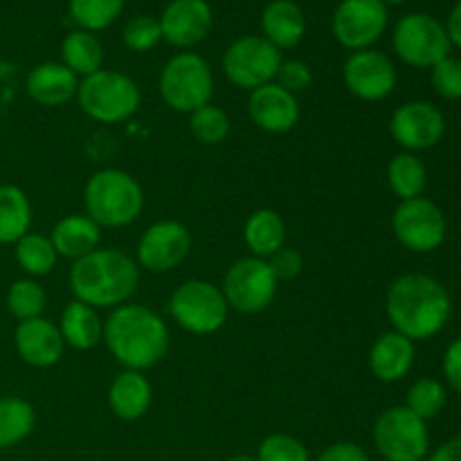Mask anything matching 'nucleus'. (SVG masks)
Here are the masks:
<instances>
[{
    "label": "nucleus",
    "mask_w": 461,
    "mask_h": 461,
    "mask_svg": "<svg viewBox=\"0 0 461 461\" xmlns=\"http://www.w3.org/2000/svg\"><path fill=\"white\" fill-rule=\"evenodd\" d=\"M385 313L392 329L412 342L439 336L453 315V300L439 279L408 273L387 286Z\"/></svg>",
    "instance_id": "nucleus-1"
},
{
    "label": "nucleus",
    "mask_w": 461,
    "mask_h": 461,
    "mask_svg": "<svg viewBox=\"0 0 461 461\" xmlns=\"http://www.w3.org/2000/svg\"><path fill=\"white\" fill-rule=\"evenodd\" d=\"M104 345L124 369L147 372L165 360L171 333L156 311L126 302L104 320Z\"/></svg>",
    "instance_id": "nucleus-2"
},
{
    "label": "nucleus",
    "mask_w": 461,
    "mask_h": 461,
    "mask_svg": "<svg viewBox=\"0 0 461 461\" xmlns=\"http://www.w3.org/2000/svg\"><path fill=\"white\" fill-rule=\"evenodd\" d=\"M70 288L75 300L93 309H117L135 295L140 286V266L117 248H97L72 261Z\"/></svg>",
    "instance_id": "nucleus-3"
},
{
    "label": "nucleus",
    "mask_w": 461,
    "mask_h": 461,
    "mask_svg": "<svg viewBox=\"0 0 461 461\" xmlns=\"http://www.w3.org/2000/svg\"><path fill=\"white\" fill-rule=\"evenodd\" d=\"M86 214L99 228H126L135 223L144 210V192L129 171L108 169L95 171L84 187Z\"/></svg>",
    "instance_id": "nucleus-4"
},
{
    "label": "nucleus",
    "mask_w": 461,
    "mask_h": 461,
    "mask_svg": "<svg viewBox=\"0 0 461 461\" xmlns=\"http://www.w3.org/2000/svg\"><path fill=\"white\" fill-rule=\"evenodd\" d=\"M75 99L90 120L99 124H122L138 113L142 93L129 75L102 68L79 79Z\"/></svg>",
    "instance_id": "nucleus-5"
},
{
    "label": "nucleus",
    "mask_w": 461,
    "mask_h": 461,
    "mask_svg": "<svg viewBox=\"0 0 461 461\" xmlns=\"http://www.w3.org/2000/svg\"><path fill=\"white\" fill-rule=\"evenodd\" d=\"M160 97L171 111L189 113L212 102L214 95V75L201 54L178 52L162 66L158 79Z\"/></svg>",
    "instance_id": "nucleus-6"
},
{
    "label": "nucleus",
    "mask_w": 461,
    "mask_h": 461,
    "mask_svg": "<svg viewBox=\"0 0 461 461\" xmlns=\"http://www.w3.org/2000/svg\"><path fill=\"white\" fill-rule=\"evenodd\" d=\"M169 315L183 331L212 336L228 322L230 306L223 291L207 279H187L169 297Z\"/></svg>",
    "instance_id": "nucleus-7"
},
{
    "label": "nucleus",
    "mask_w": 461,
    "mask_h": 461,
    "mask_svg": "<svg viewBox=\"0 0 461 461\" xmlns=\"http://www.w3.org/2000/svg\"><path fill=\"white\" fill-rule=\"evenodd\" d=\"M374 446L385 461H423L430 448L428 423L405 405L387 408L374 421Z\"/></svg>",
    "instance_id": "nucleus-8"
},
{
    "label": "nucleus",
    "mask_w": 461,
    "mask_h": 461,
    "mask_svg": "<svg viewBox=\"0 0 461 461\" xmlns=\"http://www.w3.org/2000/svg\"><path fill=\"white\" fill-rule=\"evenodd\" d=\"M282 61V52L264 36L248 34L228 45L223 59H221V66H223V75L230 84L252 93V90L275 81Z\"/></svg>",
    "instance_id": "nucleus-9"
},
{
    "label": "nucleus",
    "mask_w": 461,
    "mask_h": 461,
    "mask_svg": "<svg viewBox=\"0 0 461 461\" xmlns=\"http://www.w3.org/2000/svg\"><path fill=\"white\" fill-rule=\"evenodd\" d=\"M277 277L270 270L268 259L243 257L237 259L225 273L221 291L232 311L255 315L268 309L277 295Z\"/></svg>",
    "instance_id": "nucleus-10"
},
{
    "label": "nucleus",
    "mask_w": 461,
    "mask_h": 461,
    "mask_svg": "<svg viewBox=\"0 0 461 461\" xmlns=\"http://www.w3.org/2000/svg\"><path fill=\"white\" fill-rule=\"evenodd\" d=\"M396 57L412 68H432L450 57V41L444 23L430 14H408L392 32Z\"/></svg>",
    "instance_id": "nucleus-11"
},
{
    "label": "nucleus",
    "mask_w": 461,
    "mask_h": 461,
    "mask_svg": "<svg viewBox=\"0 0 461 461\" xmlns=\"http://www.w3.org/2000/svg\"><path fill=\"white\" fill-rule=\"evenodd\" d=\"M392 232L410 252L428 255L444 246L448 221L444 210L426 196L401 201L392 214Z\"/></svg>",
    "instance_id": "nucleus-12"
},
{
    "label": "nucleus",
    "mask_w": 461,
    "mask_h": 461,
    "mask_svg": "<svg viewBox=\"0 0 461 461\" xmlns=\"http://www.w3.org/2000/svg\"><path fill=\"white\" fill-rule=\"evenodd\" d=\"M387 5L383 0H342L331 18V32L342 48L367 50L385 34Z\"/></svg>",
    "instance_id": "nucleus-13"
},
{
    "label": "nucleus",
    "mask_w": 461,
    "mask_h": 461,
    "mask_svg": "<svg viewBox=\"0 0 461 461\" xmlns=\"http://www.w3.org/2000/svg\"><path fill=\"white\" fill-rule=\"evenodd\" d=\"M192 250V234L180 221H158L149 225L138 241L135 261L149 273L165 275L178 268Z\"/></svg>",
    "instance_id": "nucleus-14"
},
{
    "label": "nucleus",
    "mask_w": 461,
    "mask_h": 461,
    "mask_svg": "<svg viewBox=\"0 0 461 461\" xmlns=\"http://www.w3.org/2000/svg\"><path fill=\"white\" fill-rule=\"evenodd\" d=\"M390 135L403 151H428L444 140L446 117L435 104L423 99L408 102L392 113Z\"/></svg>",
    "instance_id": "nucleus-15"
},
{
    "label": "nucleus",
    "mask_w": 461,
    "mask_h": 461,
    "mask_svg": "<svg viewBox=\"0 0 461 461\" xmlns=\"http://www.w3.org/2000/svg\"><path fill=\"white\" fill-rule=\"evenodd\" d=\"M347 90L363 102H381L396 88V66L385 52L367 48L351 52L342 68Z\"/></svg>",
    "instance_id": "nucleus-16"
},
{
    "label": "nucleus",
    "mask_w": 461,
    "mask_h": 461,
    "mask_svg": "<svg viewBox=\"0 0 461 461\" xmlns=\"http://www.w3.org/2000/svg\"><path fill=\"white\" fill-rule=\"evenodd\" d=\"M158 21L162 41L178 50H189L210 36L214 14L207 0H171Z\"/></svg>",
    "instance_id": "nucleus-17"
},
{
    "label": "nucleus",
    "mask_w": 461,
    "mask_h": 461,
    "mask_svg": "<svg viewBox=\"0 0 461 461\" xmlns=\"http://www.w3.org/2000/svg\"><path fill=\"white\" fill-rule=\"evenodd\" d=\"M248 115L255 122L257 129L266 133L282 135L288 133L297 126L302 115L297 95L288 93L282 86L270 81L261 88L252 90L248 97Z\"/></svg>",
    "instance_id": "nucleus-18"
},
{
    "label": "nucleus",
    "mask_w": 461,
    "mask_h": 461,
    "mask_svg": "<svg viewBox=\"0 0 461 461\" xmlns=\"http://www.w3.org/2000/svg\"><path fill=\"white\" fill-rule=\"evenodd\" d=\"M14 347L21 360L30 367L48 369L63 358L66 342H63L59 324L48 318H34L18 322L14 331Z\"/></svg>",
    "instance_id": "nucleus-19"
},
{
    "label": "nucleus",
    "mask_w": 461,
    "mask_h": 461,
    "mask_svg": "<svg viewBox=\"0 0 461 461\" xmlns=\"http://www.w3.org/2000/svg\"><path fill=\"white\" fill-rule=\"evenodd\" d=\"M414 358H417L414 342L392 329L374 340L367 365L374 378H378L381 383H399L412 372Z\"/></svg>",
    "instance_id": "nucleus-20"
},
{
    "label": "nucleus",
    "mask_w": 461,
    "mask_h": 461,
    "mask_svg": "<svg viewBox=\"0 0 461 461\" xmlns=\"http://www.w3.org/2000/svg\"><path fill=\"white\" fill-rule=\"evenodd\" d=\"M77 88H79V77L57 61L39 63L32 68L25 79V90L32 102L45 108H59L75 99Z\"/></svg>",
    "instance_id": "nucleus-21"
},
{
    "label": "nucleus",
    "mask_w": 461,
    "mask_h": 461,
    "mask_svg": "<svg viewBox=\"0 0 461 461\" xmlns=\"http://www.w3.org/2000/svg\"><path fill=\"white\" fill-rule=\"evenodd\" d=\"M153 403V387L144 372L122 369L108 387L111 412L122 421H138L149 412Z\"/></svg>",
    "instance_id": "nucleus-22"
},
{
    "label": "nucleus",
    "mask_w": 461,
    "mask_h": 461,
    "mask_svg": "<svg viewBox=\"0 0 461 461\" xmlns=\"http://www.w3.org/2000/svg\"><path fill=\"white\" fill-rule=\"evenodd\" d=\"M306 34V18L295 0H273L261 12V36L275 48L293 50Z\"/></svg>",
    "instance_id": "nucleus-23"
},
{
    "label": "nucleus",
    "mask_w": 461,
    "mask_h": 461,
    "mask_svg": "<svg viewBox=\"0 0 461 461\" xmlns=\"http://www.w3.org/2000/svg\"><path fill=\"white\" fill-rule=\"evenodd\" d=\"M54 250L66 259H81L97 250L102 243V228L88 214H68L50 232Z\"/></svg>",
    "instance_id": "nucleus-24"
},
{
    "label": "nucleus",
    "mask_w": 461,
    "mask_h": 461,
    "mask_svg": "<svg viewBox=\"0 0 461 461\" xmlns=\"http://www.w3.org/2000/svg\"><path fill=\"white\" fill-rule=\"evenodd\" d=\"M59 331H61L66 347H72L77 351H90L104 340V320L97 309L79 300H72L61 311Z\"/></svg>",
    "instance_id": "nucleus-25"
},
{
    "label": "nucleus",
    "mask_w": 461,
    "mask_h": 461,
    "mask_svg": "<svg viewBox=\"0 0 461 461\" xmlns=\"http://www.w3.org/2000/svg\"><path fill=\"white\" fill-rule=\"evenodd\" d=\"M243 241L252 257H259V259L273 257L275 252L286 246V223H284L282 214L270 207L252 212L243 225Z\"/></svg>",
    "instance_id": "nucleus-26"
},
{
    "label": "nucleus",
    "mask_w": 461,
    "mask_h": 461,
    "mask_svg": "<svg viewBox=\"0 0 461 461\" xmlns=\"http://www.w3.org/2000/svg\"><path fill=\"white\" fill-rule=\"evenodd\" d=\"M61 63L77 77H90L104 66V45L97 34L86 30H72L61 41Z\"/></svg>",
    "instance_id": "nucleus-27"
},
{
    "label": "nucleus",
    "mask_w": 461,
    "mask_h": 461,
    "mask_svg": "<svg viewBox=\"0 0 461 461\" xmlns=\"http://www.w3.org/2000/svg\"><path fill=\"white\" fill-rule=\"evenodd\" d=\"M32 228V203L16 185H0V246L16 243Z\"/></svg>",
    "instance_id": "nucleus-28"
},
{
    "label": "nucleus",
    "mask_w": 461,
    "mask_h": 461,
    "mask_svg": "<svg viewBox=\"0 0 461 461\" xmlns=\"http://www.w3.org/2000/svg\"><path fill=\"white\" fill-rule=\"evenodd\" d=\"M387 185L399 201L423 196L428 187V169L417 153L401 151L387 165Z\"/></svg>",
    "instance_id": "nucleus-29"
},
{
    "label": "nucleus",
    "mask_w": 461,
    "mask_h": 461,
    "mask_svg": "<svg viewBox=\"0 0 461 461\" xmlns=\"http://www.w3.org/2000/svg\"><path fill=\"white\" fill-rule=\"evenodd\" d=\"M36 412L30 401L21 396L0 399V450L23 444L34 432Z\"/></svg>",
    "instance_id": "nucleus-30"
},
{
    "label": "nucleus",
    "mask_w": 461,
    "mask_h": 461,
    "mask_svg": "<svg viewBox=\"0 0 461 461\" xmlns=\"http://www.w3.org/2000/svg\"><path fill=\"white\" fill-rule=\"evenodd\" d=\"M14 257H16V264L21 266L23 273L32 279L50 275L59 261L50 237L39 232H27L25 237L18 239L14 243Z\"/></svg>",
    "instance_id": "nucleus-31"
},
{
    "label": "nucleus",
    "mask_w": 461,
    "mask_h": 461,
    "mask_svg": "<svg viewBox=\"0 0 461 461\" xmlns=\"http://www.w3.org/2000/svg\"><path fill=\"white\" fill-rule=\"evenodd\" d=\"M5 304H7V311L18 320V322L43 318V311L45 306H48V293H45V288L41 286L36 279L23 277L16 279V282L7 288Z\"/></svg>",
    "instance_id": "nucleus-32"
},
{
    "label": "nucleus",
    "mask_w": 461,
    "mask_h": 461,
    "mask_svg": "<svg viewBox=\"0 0 461 461\" xmlns=\"http://www.w3.org/2000/svg\"><path fill=\"white\" fill-rule=\"evenodd\" d=\"M446 403H448V392L444 383L437 378H419L410 385L408 396H405V408L426 423L439 417Z\"/></svg>",
    "instance_id": "nucleus-33"
},
{
    "label": "nucleus",
    "mask_w": 461,
    "mask_h": 461,
    "mask_svg": "<svg viewBox=\"0 0 461 461\" xmlns=\"http://www.w3.org/2000/svg\"><path fill=\"white\" fill-rule=\"evenodd\" d=\"M126 0H70V16L86 32H102L120 18Z\"/></svg>",
    "instance_id": "nucleus-34"
},
{
    "label": "nucleus",
    "mask_w": 461,
    "mask_h": 461,
    "mask_svg": "<svg viewBox=\"0 0 461 461\" xmlns=\"http://www.w3.org/2000/svg\"><path fill=\"white\" fill-rule=\"evenodd\" d=\"M189 131L201 144L216 147V144L225 142V138L230 135V115L223 108L210 102L198 111L189 113Z\"/></svg>",
    "instance_id": "nucleus-35"
},
{
    "label": "nucleus",
    "mask_w": 461,
    "mask_h": 461,
    "mask_svg": "<svg viewBox=\"0 0 461 461\" xmlns=\"http://www.w3.org/2000/svg\"><path fill=\"white\" fill-rule=\"evenodd\" d=\"M122 41L131 52H151L158 43L162 41L160 21L149 14H140L126 21L124 30H122Z\"/></svg>",
    "instance_id": "nucleus-36"
},
{
    "label": "nucleus",
    "mask_w": 461,
    "mask_h": 461,
    "mask_svg": "<svg viewBox=\"0 0 461 461\" xmlns=\"http://www.w3.org/2000/svg\"><path fill=\"white\" fill-rule=\"evenodd\" d=\"M257 461H311V455L297 437L275 432L259 444Z\"/></svg>",
    "instance_id": "nucleus-37"
},
{
    "label": "nucleus",
    "mask_w": 461,
    "mask_h": 461,
    "mask_svg": "<svg viewBox=\"0 0 461 461\" xmlns=\"http://www.w3.org/2000/svg\"><path fill=\"white\" fill-rule=\"evenodd\" d=\"M430 84L439 97L448 102L461 99V59L446 57L430 68Z\"/></svg>",
    "instance_id": "nucleus-38"
},
{
    "label": "nucleus",
    "mask_w": 461,
    "mask_h": 461,
    "mask_svg": "<svg viewBox=\"0 0 461 461\" xmlns=\"http://www.w3.org/2000/svg\"><path fill=\"white\" fill-rule=\"evenodd\" d=\"M275 84H279L284 90H288L293 95L304 93L313 84V70H311L309 63L300 61V59H286L279 66Z\"/></svg>",
    "instance_id": "nucleus-39"
},
{
    "label": "nucleus",
    "mask_w": 461,
    "mask_h": 461,
    "mask_svg": "<svg viewBox=\"0 0 461 461\" xmlns=\"http://www.w3.org/2000/svg\"><path fill=\"white\" fill-rule=\"evenodd\" d=\"M268 266L275 273V277H277V282H282V279L284 282H291V279H295L297 275L302 273V268H304V257H302L300 250H295V248L284 246L282 250H277L273 257H268Z\"/></svg>",
    "instance_id": "nucleus-40"
},
{
    "label": "nucleus",
    "mask_w": 461,
    "mask_h": 461,
    "mask_svg": "<svg viewBox=\"0 0 461 461\" xmlns=\"http://www.w3.org/2000/svg\"><path fill=\"white\" fill-rule=\"evenodd\" d=\"M441 372H444V378L450 390L461 394V338L446 347L444 360H441Z\"/></svg>",
    "instance_id": "nucleus-41"
},
{
    "label": "nucleus",
    "mask_w": 461,
    "mask_h": 461,
    "mask_svg": "<svg viewBox=\"0 0 461 461\" xmlns=\"http://www.w3.org/2000/svg\"><path fill=\"white\" fill-rule=\"evenodd\" d=\"M315 461H369L367 450L354 441H338L327 446Z\"/></svg>",
    "instance_id": "nucleus-42"
},
{
    "label": "nucleus",
    "mask_w": 461,
    "mask_h": 461,
    "mask_svg": "<svg viewBox=\"0 0 461 461\" xmlns=\"http://www.w3.org/2000/svg\"><path fill=\"white\" fill-rule=\"evenodd\" d=\"M444 27H446V34H448L450 45H455V48L461 50V0L453 9H450L448 21L444 23Z\"/></svg>",
    "instance_id": "nucleus-43"
},
{
    "label": "nucleus",
    "mask_w": 461,
    "mask_h": 461,
    "mask_svg": "<svg viewBox=\"0 0 461 461\" xmlns=\"http://www.w3.org/2000/svg\"><path fill=\"white\" fill-rule=\"evenodd\" d=\"M428 461H461V437H455V439H448L446 444H441L428 457Z\"/></svg>",
    "instance_id": "nucleus-44"
},
{
    "label": "nucleus",
    "mask_w": 461,
    "mask_h": 461,
    "mask_svg": "<svg viewBox=\"0 0 461 461\" xmlns=\"http://www.w3.org/2000/svg\"><path fill=\"white\" fill-rule=\"evenodd\" d=\"M225 461H257V459L248 457V455H234V457H230V459H225Z\"/></svg>",
    "instance_id": "nucleus-45"
},
{
    "label": "nucleus",
    "mask_w": 461,
    "mask_h": 461,
    "mask_svg": "<svg viewBox=\"0 0 461 461\" xmlns=\"http://www.w3.org/2000/svg\"><path fill=\"white\" fill-rule=\"evenodd\" d=\"M383 3H385V5H401V3H405V0H383Z\"/></svg>",
    "instance_id": "nucleus-46"
}]
</instances>
